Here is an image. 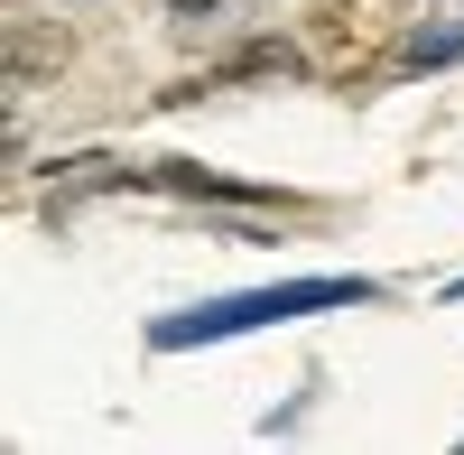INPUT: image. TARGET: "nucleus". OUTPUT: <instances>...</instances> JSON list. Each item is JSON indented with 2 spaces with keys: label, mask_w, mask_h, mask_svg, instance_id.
<instances>
[{
  "label": "nucleus",
  "mask_w": 464,
  "mask_h": 455,
  "mask_svg": "<svg viewBox=\"0 0 464 455\" xmlns=\"http://www.w3.org/2000/svg\"><path fill=\"white\" fill-rule=\"evenodd\" d=\"M418 28H428V0H306L297 56H306V74L362 93V84H391L418 56Z\"/></svg>",
  "instance_id": "nucleus-1"
},
{
  "label": "nucleus",
  "mask_w": 464,
  "mask_h": 455,
  "mask_svg": "<svg viewBox=\"0 0 464 455\" xmlns=\"http://www.w3.org/2000/svg\"><path fill=\"white\" fill-rule=\"evenodd\" d=\"M343 297H372L362 279H297V288H269V297H223L196 325H159V344H186V334H232V325H279V316H306V307H343Z\"/></svg>",
  "instance_id": "nucleus-2"
},
{
  "label": "nucleus",
  "mask_w": 464,
  "mask_h": 455,
  "mask_svg": "<svg viewBox=\"0 0 464 455\" xmlns=\"http://www.w3.org/2000/svg\"><path fill=\"white\" fill-rule=\"evenodd\" d=\"M74 47L65 19H10V93H37V74H56Z\"/></svg>",
  "instance_id": "nucleus-3"
}]
</instances>
